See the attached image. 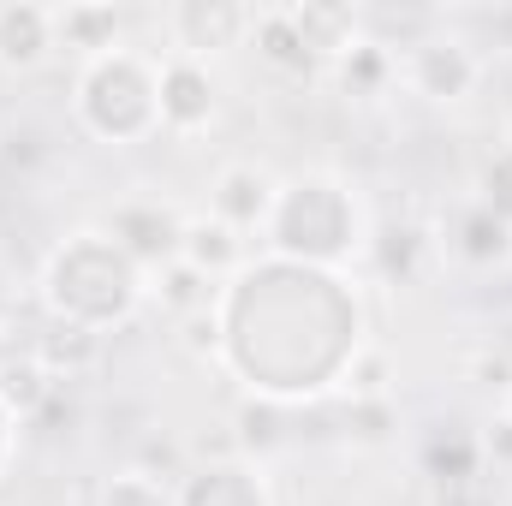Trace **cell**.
Wrapping results in <instances>:
<instances>
[{"instance_id": "cell-16", "label": "cell", "mask_w": 512, "mask_h": 506, "mask_svg": "<svg viewBox=\"0 0 512 506\" xmlns=\"http://www.w3.org/2000/svg\"><path fill=\"white\" fill-rule=\"evenodd\" d=\"M120 12L114 6H60L54 12V42H66V48H78L84 60H96V54H108V48H120Z\"/></svg>"}, {"instance_id": "cell-8", "label": "cell", "mask_w": 512, "mask_h": 506, "mask_svg": "<svg viewBox=\"0 0 512 506\" xmlns=\"http://www.w3.org/2000/svg\"><path fill=\"white\" fill-rule=\"evenodd\" d=\"M155 96H161V131H173V137L203 131L209 120H215V102H221L215 72H209L203 60H185V54L161 60V84H155Z\"/></svg>"}, {"instance_id": "cell-27", "label": "cell", "mask_w": 512, "mask_h": 506, "mask_svg": "<svg viewBox=\"0 0 512 506\" xmlns=\"http://www.w3.org/2000/svg\"><path fill=\"white\" fill-rule=\"evenodd\" d=\"M12 316H18V292H12V274L0 268V328H12Z\"/></svg>"}, {"instance_id": "cell-17", "label": "cell", "mask_w": 512, "mask_h": 506, "mask_svg": "<svg viewBox=\"0 0 512 506\" xmlns=\"http://www.w3.org/2000/svg\"><path fill=\"white\" fill-rule=\"evenodd\" d=\"M453 251L465 256V262H477V268L507 262L512 256V227L495 221L483 203H471V209H459V221H453Z\"/></svg>"}, {"instance_id": "cell-4", "label": "cell", "mask_w": 512, "mask_h": 506, "mask_svg": "<svg viewBox=\"0 0 512 506\" xmlns=\"http://www.w3.org/2000/svg\"><path fill=\"white\" fill-rule=\"evenodd\" d=\"M161 60L137 54V48H108L96 60L78 66L72 78V108L90 137L102 143H137L149 131H161Z\"/></svg>"}, {"instance_id": "cell-13", "label": "cell", "mask_w": 512, "mask_h": 506, "mask_svg": "<svg viewBox=\"0 0 512 506\" xmlns=\"http://www.w3.org/2000/svg\"><path fill=\"white\" fill-rule=\"evenodd\" d=\"M251 48L262 54V66L280 72V78H316V72H322V60L310 54V42H304V30L292 24L286 6L256 12L251 18Z\"/></svg>"}, {"instance_id": "cell-29", "label": "cell", "mask_w": 512, "mask_h": 506, "mask_svg": "<svg viewBox=\"0 0 512 506\" xmlns=\"http://www.w3.org/2000/svg\"><path fill=\"white\" fill-rule=\"evenodd\" d=\"M12 423H18V417H12L6 399H0V465H6V453H12Z\"/></svg>"}, {"instance_id": "cell-25", "label": "cell", "mask_w": 512, "mask_h": 506, "mask_svg": "<svg viewBox=\"0 0 512 506\" xmlns=\"http://www.w3.org/2000/svg\"><path fill=\"white\" fill-rule=\"evenodd\" d=\"M346 435L352 441H387L393 435V405L387 399H352L346 405Z\"/></svg>"}, {"instance_id": "cell-26", "label": "cell", "mask_w": 512, "mask_h": 506, "mask_svg": "<svg viewBox=\"0 0 512 506\" xmlns=\"http://www.w3.org/2000/svg\"><path fill=\"white\" fill-rule=\"evenodd\" d=\"M179 334H185L179 346H185L191 358H215V352H221V328H215V310H197V316H185V322H179Z\"/></svg>"}, {"instance_id": "cell-23", "label": "cell", "mask_w": 512, "mask_h": 506, "mask_svg": "<svg viewBox=\"0 0 512 506\" xmlns=\"http://www.w3.org/2000/svg\"><path fill=\"white\" fill-rule=\"evenodd\" d=\"M239 453H251V447H274L286 429H280V405L274 399H245L239 405Z\"/></svg>"}, {"instance_id": "cell-9", "label": "cell", "mask_w": 512, "mask_h": 506, "mask_svg": "<svg viewBox=\"0 0 512 506\" xmlns=\"http://www.w3.org/2000/svg\"><path fill=\"white\" fill-rule=\"evenodd\" d=\"M173 506H274L251 459H203L179 477Z\"/></svg>"}, {"instance_id": "cell-3", "label": "cell", "mask_w": 512, "mask_h": 506, "mask_svg": "<svg viewBox=\"0 0 512 506\" xmlns=\"http://www.w3.org/2000/svg\"><path fill=\"white\" fill-rule=\"evenodd\" d=\"M262 239H268V251L280 262L340 268L364 245V215H358V197L334 173H298V179H286L274 191Z\"/></svg>"}, {"instance_id": "cell-1", "label": "cell", "mask_w": 512, "mask_h": 506, "mask_svg": "<svg viewBox=\"0 0 512 506\" xmlns=\"http://www.w3.org/2000/svg\"><path fill=\"white\" fill-rule=\"evenodd\" d=\"M215 328L233 376L274 405L340 387L352 358L364 352L358 292L334 268H304L280 256L245 262L227 292H215Z\"/></svg>"}, {"instance_id": "cell-30", "label": "cell", "mask_w": 512, "mask_h": 506, "mask_svg": "<svg viewBox=\"0 0 512 506\" xmlns=\"http://www.w3.org/2000/svg\"><path fill=\"white\" fill-rule=\"evenodd\" d=\"M501 417H507V423H512V387H507V405H501Z\"/></svg>"}, {"instance_id": "cell-20", "label": "cell", "mask_w": 512, "mask_h": 506, "mask_svg": "<svg viewBox=\"0 0 512 506\" xmlns=\"http://www.w3.org/2000/svg\"><path fill=\"white\" fill-rule=\"evenodd\" d=\"M393 72H399V54H393L387 42H376V36H358V42L340 54V84H346L352 96H382Z\"/></svg>"}, {"instance_id": "cell-15", "label": "cell", "mask_w": 512, "mask_h": 506, "mask_svg": "<svg viewBox=\"0 0 512 506\" xmlns=\"http://www.w3.org/2000/svg\"><path fill=\"white\" fill-rule=\"evenodd\" d=\"M292 12V24L304 30V42H310V54L328 66V60H340L352 42H358V12L352 6H334V0H304V6H286Z\"/></svg>"}, {"instance_id": "cell-24", "label": "cell", "mask_w": 512, "mask_h": 506, "mask_svg": "<svg viewBox=\"0 0 512 506\" xmlns=\"http://www.w3.org/2000/svg\"><path fill=\"white\" fill-rule=\"evenodd\" d=\"M477 203H483L495 221H507L512 227V143L507 149H495V161L483 167V179H477Z\"/></svg>"}, {"instance_id": "cell-28", "label": "cell", "mask_w": 512, "mask_h": 506, "mask_svg": "<svg viewBox=\"0 0 512 506\" xmlns=\"http://www.w3.org/2000/svg\"><path fill=\"white\" fill-rule=\"evenodd\" d=\"M489 453H495V459H512V423H507V417L495 423V435H489Z\"/></svg>"}, {"instance_id": "cell-12", "label": "cell", "mask_w": 512, "mask_h": 506, "mask_svg": "<svg viewBox=\"0 0 512 506\" xmlns=\"http://www.w3.org/2000/svg\"><path fill=\"white\" fill-rule=\"evenodd\" d=\"M54 48V12L36 0L0 6V72H36Z\"/></svg>"}, {"instance_id": "cell-5", "label": "cell", "mask_w": 512, "mask_h": 506, "mask_svg": "<svg viewBox=\"0 0 512 506\" xmlns=\"http://www.w3.org/2000/svg\"><path fill=\"white\" fill-rule=\"evenodd\" d=\"M405 78L429 102H465L483 78L477 42L453 36V30H423L417 42H405Z\"/></svg>"}, {"instance_id": "cell-6", "label": "cell", "mask_w": 512, "mask_h": 506, "mask_svg": "<svg viewBox=\"0 0 512 506\" xmlns=\"http://www.w3.org/2000/svg\"><path fill=\"white\" fill-rule=\"evenodd\" d=\"M102 233H108L143 274H155V268L179 262L185 215H179L173 203H161V197H126V203L108 209V227H102Z\"/></svg>"}, {"instance_id": "cell-22", "label": "cell", "mask_w": 512, "mask_h": 506, "mask_svg": "<svg viewBox=\"0 0 512 506\" xmlns=\"http://www.w3.org/2000/svg\"><path fill=\"white\" fill-rule=\"evenodd\" d=\"M417 256H423V233L417 227H382V239H376V262H382L387 280H411L417 274Z\"/></svg>"}, {"instance_id": "cell-19", "label": "cell", "mask_w": 512, "mask_h": 506, "mask_svg": "<svg viewBox=\"0 0 512 506\" xmlns=\"http://www.w3.org/2000/svg\"><path fill=\"white\" fill-rule=\"evenodd\" d=\"M155 304L173 316V322H185V316H197V310H215V280L209 274H197L191 262H167V268H155Z\"/></svg>"}, {"instance_id": "cell-14", "label": "cell", "mask_w": 512, "mask_h": 506, "mask_svg": "<svg viewBox=\"0 0 512 506\" xmlns=\"http://www.w3.org/2000/svg\"><path fill=\"white\" fill-rule=\"evenodd\" d=\"M179 262H191V268H197V274H209V280H227V274H239V268L251 262V239H245V233H233V227H227V221H215V215H191V221H185Z\"/></svg>"}, {"instance_id": "cell-2", "label": "cell", "mask_w": 512, "mask_h": 506, "mask_svg": "<svg viewBox=\"0 0 512 506\" xmlns=\"http://www.w3.org/2000/svg\"><path fill=\"white\" fill-rule=\"evenodd\" d=\"M143 268L131 262L102 227H84L60 239L42 262V310L54 322H78L90 334L120 328L131 310L143 304Z\"/></svg>"}, {"instance_id": "cell-11", "label": "cell", "mask_w": 512, "mask_h": 506, "mask_svg": "<svg viewBox=\"0 0 512 506\" xmlns=\"http://www.w3.org/2000/svg\"><path fill=\"white\" fill-rule=\"evenodd\" d=\"M24 352H30L54 381H72V376H90V370L102 364V334H90V328H78V322H54V316H42Z\"/></svg>"}, {"instance_id": "cell-7", "label": "cell", "mask_w": 512, "mask_h": 506, "mask_svg": "<svg viewBox=\"0 0 512 506\" xmlns=\"http://www.w3.org/2000/svg\"><path fill=\"white\" fill-rule=\"evenodd\" d=\"M251 6H233V0H179L161 24L173 36V48L185 60H203V54H221V48H239L251 36Z\"/></svg>"}, {"instance_id": "cell-21", "label": "cell", "mask_w": 512, "mask_h": 506, "mask_svg": "<svg viewBox=\"0 0 512 506\" xmlns=\"http://www.w3.org/2000/svg\"><path fill=\"white\" fill-rule=\"evenodd\" d=\"M102 506H173V483L149 477L143 465H131V471L102 483Z\"/></svg>"}, {"instance_id": "cell-10", "label": "cell", "mask_w": 512, "mask_h": 506, "mask_svg": "<svg viewBox=\"0 0 512 506\" xmlns=\"http://www.w3.org/2000/svg\"><path fill=\"white\" fill-rule=\"evenodd\" d=\"M274 179L256 167V161H227L215 179H209V215L227 221L233 233H262L268 227V209H274Z\"/></svg>"}, {"instance_id": "cell-18", "label": "cell", "mask_w": 512, "mask_h": 506, "mask_svg": "<svg viewBox=\"0 0 512 506\" xmlns=\"http://www.w3.org/2000/svg\"><path fill=\"white\" fill-rule=\"evenodd\" d=\"M54 393H60V381L48 376L30 352H18V358H6V364H0V399H6V411H12L18 423H30Z\"/></svg>"}]
</instances>
